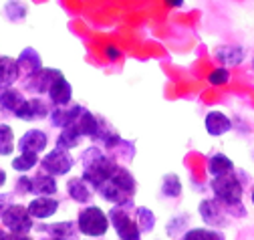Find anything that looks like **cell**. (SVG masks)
I'll return each mask as SVG.
<instances>
[{
    "label": "cell",
    "instance_id": "b9f144b4",
    "mask_svg": "<svg viewBox=\"0 0 254 240\" xmlns=\"http://www.w3.org/2000/svg\"><path fill=\"white\" fill-rule=\"evenodd\" d=\"M250 200H252V206H254V186H252V192H250Z\"/></svg>",
    "mask_w": 254,
    "mask_h": 240
},
{
    "label": "cell",
    "instance_id": "d6986e66",
    "mask_svg": "<svg viewBox=\"0 0 254 240\" xmlns=\"http://www.w3.org/2000/svg\"><path fill=\"white\" fill-rule=\"evenodd\" d=\"M67 194L77 204H89L91 198H93V194H95V190L79 176V178H71L69 182H67Z\"/></svg>",
    "mask_w": 254,
    "mask_h": 240
},
{
    "label": "cell",
    "instance_id": "484cf974",
    "mask_svg": "<svg viewBox=\"0 0 254 240\" xmlns=\"http://www.w3.org/2000/svg\"><path fill=\"white\" fill-rule=\"evenodd\" d=\"M216 59L226 67L240 65L244 59V49L242 47H220L216 49Z\"/></svg>",
    "mask_w": 254,
    "mask_h": 240
},
{
    "label": "cell",
    "instance_id": "d6a6232c",
    "mask_svg": "<svg viewBox=\"0 0 254 240\" xmlns=\"http://www.w3.org/2000/svg\"><path fill=\"white\" fill-rule=\"evenodd\" d=\"M26 12H28V8L24 2H20V0H8L4 4V16L12 22H20L26 16Z\"/></svg>",
    "mask_w": 254,
    "mask_h": 240
},
{
    "label": "cell",
    "instance_id": "ee69618b",
    "mask_svg": "<svg viewBox=\"0 0 254 240\" xmlns=\"http://www.w3.org/2000/svg\"><path fill=\"white\" fill-rule=\"evenodd\" d=\"M252 65H254V63H252Z\"/></svg>",
    "mask_w": 254,
    "mask_h": 240
},
{
    "label": "cell",
    "instance_id": "cb8c5ba5",
    "mask_svg": "<svg viewBox=\"0 0 254 240\" xmlns=\"http://www.w3.org/2000/svg\"><path fill=\"white\" fill-rule=\"evenodd\" d=\"M234 170H236V168H234V162H232L228 156H224V154H214V156H210V160H208V174H210L212 178L230 174V172H234Z\"/></svg>",
    "mask_w": 254,
    "mask_h": 240
},
{
    "label": "cell",
    "instance_id": "8d00e7d4",
    "mask_svg": "<svg viewBox=\"0 0 254 240\" xmlns=\"http://www.w3.org/2000/svg\"><path fill=\"white\" fill-rule=\"evenodd\" d=\"M6 240H33L30 234H18V232H10Z\"/></svg>",
    "mask_w": 254,
    "mask_h": 240
},
{
    "label": "cell",
    "instance_id": "f546056e",
    "mask_svg": "<svg viewBox=\"0 0 254 240\" xmlns=\"http://www.w3.org/2000/svg\"><path fill=\"white\" fill-rule=\"evenodd\" d=\"M16 147L14 131L8 123H0V156H10Z\"/></svg>",
    "mask_w": 254,
    "mask_h": 240
},
{
    "label": "cell",
    "instance_id": "ffe728a7",
    "mask_svg": "<svg viewBox=\"0 0 254 240\" xmlns=\"http://www.w3.org/2000/svg\"><path fill=\"white\" fill-rule=\"evenodd\" d=\"M59 192L57 178L47 172H37L33 176V194L35 196H55Z\"/></svg>",
    "mask_w": 254,
    "mask_h": 240
},
{
    "label": "cell",
    "instance_id": "7c38bea8",
    "mask_svg": "<svg viewBox=\"0 0 254 240\" xmlns=\"http://www.w3.org/2000/svg\"><path fill=\"white\" fill-rule=\"evenodd\" d=\"M16 65H18V71H20V77L26 79V77H33L35 73H39L43 69V59H41V53L33 47H24L18 57H16Z\"/></svg>",
    "mask_w": 254,
    "mask_h": 240
},
{
    "label": "cell",
    "instance_id": "d590c367",
    "mask_svg": "<svg viewBox=\"0 0 254 240\" xmlns=\"http://www.w3.org/2000/svg\"><path fill=\"white\" fill-rule=\"evenodd\" d=\"M14 196H16L14 192H0V218L14 204Z\"/></svg>",
    "mask_w": 254,
    "mask_h": 240
},
{
    "label": "cell",
    "instance_id": "30bf717a",
    "mask_svg": "<svg viewBox=\"0 0 254 240\" xmlns=\"http://www.w3.org/2000/svg\"><path fill=\"white\" fill-rule=\"evenodd\" d=\"M47 145H49V135H47V131L37 129V127L24 131V133L18 137V141H16V147H18L20 154H37V156H39V154H43L45 149H47Z\"/></svg>",
    "mask_w": 254,
    "mask_h": 240
},
{
    "label": "cell",
    "instance_id": "8fae6325",
    "mask_svg": "<svg viewBox=\"0 0 254 240\" xmlns=\"http://www.w3.org/2000/svg\"><path fill=\"white\" fill-rule=\"evenodd\" d=\"M28 214L33 216L35 220H49L51 216L57 214L59 210V200L55 196H35L33 200L28 202Z\"/></svg>",
    "mask_w": 254,
    "mask_h": 240
},
{
    "label": "cell",
    "instance_id": "7a4b0ae2",
    "mask_svg": "<svg viewBox=\"0 0 254 240\" xmlns=\"http://www.w3.org/2000/svg\"><path fill=\"white\" fill-rule=\"evenodd\" d=\"M210 188H212V194L216 200H220L222 204L226 206L228 214L234 216V218H242L246 214V210L242 208V194H244V182L240 174L234 170L230 174H224V176H218V178H212L210 182Z\"/></svg>",
    "mask_w": 254,
    "mask_h": 240
},
{
    "label": "cell",
    "instance_id": "7bdbcfd3",
    "mask_svg": "<svg viewBox=\"0 0 254 240\" xmlns=\"http://www.w3.org/2000/svg\"><path fill=\"white\" fill-rule=\"evenodd\" d=\"M41 240H57V238H51V236H45V238H41Z\"/></svg>",
    "mask_w": 254,
    "mask_h": 240
},
{
    "label": "cell",
    "instance_id": "9c48e42d",
    "mask_svg": "<svg viewBox=\"0 0 254 240\" xmlns=\"http://www.w3.org/2000/svg\"><path fill=\"white\" fill-rule=\"evenodd\" d=\"M51 113V103L45 101L43 97H30L26 99L20 109L16 111V119H20V121H26V123H33V121H43V119H47Z\"/></svg>",
    "mask_w": 254,
    "mask_h": 240
},
{
    "label": "cell",
    "instance_id": "2e32d148",
    "mask_svg": "<svg viewBox=\"0 0 254 240\" xmlns=\"http://www.w3.org/2000/svg\"><path fill=\"white\" fill-rule=\"evenodd\" d=\"M204 127H206L208 135L220 137L232 129V121H230V117L222 111H208V115L204 119Z\"/></svg>",
    "mask_w": 254,
    "mask_h": 240
},
{
    "label": "cell",
    "instance_id": "83f0119b",
    "mask_svg": "<svg viewBox=\"0 0 254 240\" xmlns=\"http://www.w3.org/2000/svg\"><path fill=\"white\" fill-rule=\"evenodd\" d=\"M182 240H226L224 234L214 228H190L184 232Z\"/></svg>",
    "mask_w": 254,
    "mask_h": 240
},
{
    "label": "cell",
    "instance_id": "d4e9b609",
    "mask_svg": "<svg viewBox=\"0 0 254 240\" xmlns=\"http://www.w3.org/2000/svg\"><path fill=\"white\" fill-rule=\"evenodd\" d=\"M85 137L79 133V129L75 127V125H69V127H65V129H61V133H59V137H57V143H55V147H61V149H75V147H79L81 145V141H83Z\"/></svg>",
    "mask_w": 254,
    "mask_h": 240
},
{
    "label": "cell",
    "instance_id": "ac0fdd59",
    "mask_svg": "<svg viewBox=\"0 0 254 240\" xmlns=\"http://www.w3.org/2000/svg\"><path fill=\"white\" fill-rule=\"evenodd\" d=\"M24 101H26V97H24V93L20 91V89L8 87V89H4V91H0V109H2L4 115L14 117Z\"/></svg>",
    "mask_w": 254,
    "mask_h": 240
},
{
    "label": "cell",
    "instance_id": "60d3db41",
    "mask_svg": "<svg viewBox=\"0 0 254 240\" xmlns=\"http://www.w3.org/2000/svg\"><path fill=\"white\" fill-rule=\"evenodd\" d=\"M8 234H6V228H0V240H6Z\"/></svg>",
    "mask_w": 254,
    "mask_h": 240
},
{
    "label": "cell",
    "instance_id": "4dcf8cb0",
    "mask_svg": "<svg viewBox=\"0 0 254 240\" xmlns=\"http://www.w3.org/2000/svg\"><path fill=\"white\" fill-rule=\"evenodd\" d=\"M39 162L41 160L37 154H18L16 158H12V170H16L18 174H28L39 166Z\"/></svg>",
    "mask_w": 254,
    "mask_h": 240
},
{
    "label": "cell",
    "instance_id": "836d02e7",
    "mask_svg": "<svg viewBox=\"0 0 254 240\" xmlns=\"http://www.w3.org/2000/svg\"><path fill=\"white\" fill-rule=\"evenodd\" d=\"M230 81V71L228 67H218L208 75V83L210 85H226Z\"/></svg>",
    "mask_w": 254,
    "mask_h": 240
},
{
    "label": "cell",
    "instance_id": "4316f807",
    "mask_svg": "<svg viewBox=\"0 0 254 240\" xmlns=\"http://www.w3.org/2000/svg\"><path fill=\"white\" fill-rule=\"evenodd\" d=\"M133 218H135V222H137L141 234H143V232H151V230L155 228V214L151 212L149 208H145V206L133 208Z\"/></svg>",
    "mask_w": 254,
    "mask_h": 240
},
{
    "label": "cell",
    "instance_id": "ab89813d",
    "mask_svg": "<svg viewBox=\"0 0 254 240\" xmlns=\"http://www.w3.org/2000/svg\"><path fill=\"white\" fill-rule=\"evenodd\" d=\"M6 184V172L2 170V168H0V188H2Z\"/></svg>",
    "mask_w": 254,
    "mask_h": 240
},
{
    "label": "cell",
    "instance_id": "f6af8a7d",
    "mask_svg": "<svg viewBox=\"0 0 254 240\" xmlns=\"http://www.w3.org/2000/svg\"><path fill=\"white\" fill-rule=\"evenodd\" d=\"M87 240H89V238H87Z\"/></svg>",
    "mask_w": 254,
    "mask_h": 240
},
{
    "label": "cell",
    "instance_id": "9a60e30c",
    "mask_svg": "<svg viewBox=\"0 0 254 240\" xmlns=\"http://www.w3.org/2000/svg\"><path fill=\"white\" fill-rule=\"evenodd\" d=\"M83 109H85L83 105H75V103L73 105H65V107H53L51 113H49L51 125L59 127V129H65V127L73 125Z\"/></svg>",
    "mask_w": 254,
    "mask_h": 240
},
{
    "label": "cell",
    "instance_id": "6da1fadb",
    "mask_svg": "<svg viewBox=\"0 0 254 240\" xmlns=\"http://www.w3.org/2000/svg\"><path fill=\"white\" fill-rule=\"evenodd\" d=\"M81 166H83V174L81 178L85 182L97 192V188L107 182L111 178V174L117 168V162L111 158V154H107L103 147L99 145H91L81 154Z\"/></svg>",
    "mask_w": 254,
    "mask_h": 240
},
{
    "label": "cell",
    "instance_id": "3957f363",
    "mask_svg": "<svg viewBox=\"0 0 254 240\" xmlns=\"http://www.w3.org/2000/svg\"><path fill=\"white\" fill-rule=\"evenodd\" d=\"M77 226L79 232L87 238H99L105 236L109 230V216L103 212L99 206L95 204H87L85 208H81V212L77 214Z\"/></svg>",
    "mask_w": 254,
    "mask_h": 240
},
{
    "label": "cell",
    "instance_id": "f35d334b",
    "mask_svg": "<svg viewBox=\"0 0 254 240\" xmlns=\"http://www.w3.org/2000/svg\"><path fill=\"white\" fill-rule=\"evenodd\" d=\"M105 53H107V57H109V59H117V57H119V51H117L115 47H107V49H105Z\"/></svg>",
    "mask_w": 254,
    "mask_h": 240
},
{
    "label": "cell",
    "instance_id": "52a82bcc",
    "mask_svg": "<svg viewBox=\"0 0 254 240\" xmlns=\"http://www.w3.org/2000/svg\"><path fill=\"white\" fill-rule=\"evenodd\" d=\"M63 73L59 69H49V67H43L39 73H35L33 77H26L24 79V85L22 89L26 93H33L35 97H41V95H47L51 85L61 77Z\"/></svg>",
    "mask_w": 254,
    "mask_h": 240
},
{
    "label": "cell",
    "instance_id": "4fadbf2b",
    "mask_svg": "<svg viewBox=\"0 0 254 240\" xmlns=\"http://www.w3.org/2000/svg\"><path fill=\"white\" fill-rule=\"evenodd\" d=\"M39 232H45L47 236L51 238H57V240H77V236L81 234L79 232V226H77V220H63V222H53V224H39L37 226Z\"/></svg>",
    "mask_w": 254,
    "mask_h": 240
},
{
    "label": "cell",
    "instance_id": "e575fe53",
    "mask_svg": "<svg viewBox=\"0 0 254 240\" xmlns=\"http://www.w3.org/2000/svg\"><path fill=\"white\" fill-rule=\"evenodd\" d=\"M14 194L16 196H26V194H33V178L22 174L16 180V186H14Z\"/></svg>",
    "mask_w": 254,
    "mask_h": 240
},
{
    "label": "cell",
    "instance_id": "1f68e13d",
    "mask_svg": "<svg viewBox=\"0 0 254 240\" xmlns=\"http://www.w3.org/2000/svg\"><path fill=\"white\" fill-rule=\"evenodd\" d=\"M162 194L166 198H178L182 194V180L176 174H166L162 180Z\"/></svg>",
    "mask_w": 254,
    "mask_h": 240
},
{
    "label": "cell",
    "instance_id": "5bb4252c",
    "mask_svg": "<svg viewBox=\"0 0 254 240\" xmlns=\"http://www.w3.org/2000/svg\"><path fill=\"white\" fill-rule=\"evenodd\" d=\"M47 95H49V103L53 107H65V105H71V101H73V87L65 75H61L51 85Z\"/></svg>",
    "mask_w": 254,
    "mask_h": 240
},
{
    "label": "cell",
    "instance_id": "603a6c76",
    "mask_svg": "<svg viewBox=\"0 0 254 240\" xmlns=\"http://www.w3.org/2000/svg\"><path fill=\"white\" fill-rule=\"evenodd\" d=\"M99 121H101V119H99L97 115H95V113H91L89 109H83V111H81V115L77 117V121H75L73 125L79 129V133H81L83 137L93 139L95 135H97Z\"/></svg>",
    "mask_w": 254,
    "mask_h": 240
},
{
    "label": "cell",
    "instance_id": "5b68a950",
    "mask_svg": "<svg viewBox=\"0 0 254 240\" xmlns=\"http://www.w3.org/2000/svg\"><path fill=\"white\" fill-rule=\"evenodd\" d=\"M41 164V170L55 176V178H61V176H67L73 166H75V160L73 156L69 154V149H61V147H55L51 152L39 162Z\"/></svg>",
    "mask_w": 254,
    "mask_h": 240
},
{
    "label": "cell",
    "instance_id": "74e56055",
    "mask_svg": "<svg viewBox=\"0 0 254 240\" xmlns=\"http://www.w3.org/2000/svg\"><path fill=\"white\" fill-rule=\"evenodd\" d=\"M166 4L172 8H182L184 6V0H166Z\"/></svg>",
    "mask_w": 254,
    "mask_h": 240
},
{
    "label": "cell",
    "instance_id": "44dd1931",
    "mask_svg": "<svg viewBox=\"0 0 254 240\" xmlns=\"http://www.w3.org/2000/svg\"><path fill=\"white\" fill-rule=\"evenodd\" d=\"M111 182L115 184V186H119L125 194H129V196H133L135 198V192H137V182H135V178H133V174L127 170L125 166H119L117 164V168H115V172L111 174Z\"/></svg>",
    "mask_w": 254,
    "mask_h": 240
},
{
    "label": "cell",
    "instance_id": "ba28073f",
    "mask_svg": "<svg viewBox=\"0 0 254 240\" xmlns=\"http://www.w3.org/2000/svg\"><path fill=\"white\" fill-rule=\"evenodd\" d=\"M198 212L202 216V220L212 226V228H222V226H226L228 224V210L226 206L222 204L220 200L216 198H208V200H202L200 206H198Z\"/></svg>",
    "mask_w": 254,
    "mask_h": 240
},
{
    "label": "cell",
    "instance_id": "f1b7e54d",
    "mask_svg": "<svg viewBox=\"0 0 254 240\" xmlns=\"http://www.w3.org/2000/svg\"><path fill=\"white\" fill-rule=\"evenodd\" d=\"M111 158L115 160V162H131L133 160V156H135V145L131 143V141H127V139H123L121 137V141L111 149Z\"/></svg>",
    "mask_w": 254,
    "mask_h": 240
},
{
    "label": "cell",
    "instance_id": "7402d4cb",
    "mask_svg": "<svg viewBox=\"0 0 254 240\" xmlns=\"http://www.w3.org/2000/svg\"><path fill=\"white\" fill-rule=\"evenodd\" d=\"M93 141L97 143L99 147H103L105 152H111V149L121 141V135L105 121V119H101V121H99V129H97V135L93 137Z\"/></svg>",
    "mask_w": 254,
    "mask_h": 240
},
{
    "label": "cell",
    "instance_id": "8992f818",
    "mask_svg": "<svg viewBox=\"0 0 254 240\" xmlns=\"http://www.w3.org/2000/svg\"><path fill=\"white\" fill-rule=\"evenodd\" d=\"M2 224L8 232H18V234H28L35 228V218L28 214V208L22 204H12L6 212L2 214Z\"/></svg>",
    "mask_w": 254,
    "mask_h": 240
},
{
    "label": "cell",
    "instance_id": "e0dca14e",
    "mask_svg": "<svg viewBox=\"0 0 254 240\" xmlns=\"http://www.w3.org/2000/svg\"><path fill=\"white\" fill-rule=\"evenodd\" d=\"M20 79V71L16 65V59L8 55H0V91L12 87Z\"/></svg>",
    "mask_w": 254,
    "mask_h": 240
},
{
    "label": "cell",
    "instance_id": "277c9868",
    "mask_svg": "<svg viewBox=\"0 0 254 240\" xmlns=\"http://www.w3.org/2000/svg\"><path fill=\"white\" fill-rule=\"evenodd\" d=\"M129 210H133V208L113 206L109 212H107L109 224H111L113 230L117 232L119 240H141V230H139L135 218L129 214Z\"/></svg>",
    "mask_w": 254,
    "mask_h": 240
}]
</instances>
